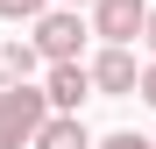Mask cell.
<instances>
[{
    "label": "cell",
    "instance_id": "9",
    "mask_svg": "<svg viewBox=\"0 0 156 149\" xmlns=\"http://www.w3.org/2000/svg\"><path fill=\"white\" fill-rule=\"evenodd\" d=\"M50 0H0V21H36Z\"/></svg>",
    "mask_w": 156,
    "mask_h": 149
},
{
    "label": "cell",
    "instance_id": "7",
    "mask_svg": "<svg viewBox=\"0 0 156 149\" xmlns=\"http://www.w3.org/2000/svg\"><path fill=\"white\" fill-rule=\"evenodd\" d=\"M29 149H92V135H85V121H78V114H50L43 128H36Z\"/></svg>",
    "mask_w": 156,
    "mask_h": 149
},
{
    "label": "cell",
    "instance_id": "4",
    "mask_svg": "<svg viewBox=\"0 0 156 149\" xmlns=\"http://www.w3.org/2000/svg\"><path fill=\"white\" fill-rule=\"evenodd\" d=\"M142 14H149V0H92V36L99 43H135L142 36Z\"/></svg>",
    "mask_w": 156,
    "mask_h": 149
},
{
    "label": "cell",
    "instance_id": "3",
    "mask_svg": "<svg viewBox=\"0 0 156 149\" xmlns=\"http://www.w3.org/2000/svg\"><path fill=\"white\" fill-rule=\"evenodd\" d=\"M85 71H92V92H107V99H128L135 78H142V64H135L128 43H99V57H92Z\"/></svg>",
    "mask_w": 156,
    "mask_h": 149
},
{
    "label": "cell",
    "instance_id": "6",
    "mask_svg": "<svg viewBox=\"0 0 156 149\" xmlns=\"http://www.w3.org/2000/svg\"><path fill=\"white\" fill-rule=\"evenodd\" d=\"M36 71H43V57H36V43H29V36L0 43V92H7V85H29Z\"/></svg>",
    "mask_w": 156,
    "mask_h": 149
},
{
    "label": "cell",
    "instance_id": "12",
    "mask_svg": "<svg viewBox=\"0 0 156 149\" xmlns=\"http://www.w3.org/2000/svg\"><path fill=\"white\" fill-rule=\"evenodd\" d=\"M57 7H92V0H57Z\"/></svg>",
    "mask_w": 156,
    "mask_h": 149
},
{
    "label": "cell",
    "instance_id": "13",
    "mask_svg": "<svg viewBox=\"0 0 156 149\" xmlns=\"http://www.w3.org/2000/svg\"><path fill=\"white\" fill-rule=\"evenodd\" d=\"M149 142H156V135H149Z\"/></svg>",
    "mask_w": 156,
    "mask_h": 149
},
{
    "label": "cell",
    "instance_id": "2",
    "mask_svg": "<svg viewBox=\"0 0 156 149\" xmlns=\"http://www.w3.org/2000/svg\"><path fill=\"white\" fill-rule=\"evenodd\" d=\"M43 121H50V99H43V85H36V78L0 92V149H29Z\"/></svg>",
    "mask_w": 156,
    "mask_h": 149
},
{
    "label": "cell",
    "instance_id": "11",
    "mask_svg": "<svg viewBox=\"0 0 156 149\" xmlns=\"http://www.w3.org/2000/svg\"><path fill=\"white\" fill-rule=\"evenodd\" d=\"M142 43H149V57H156V0H149V14H142Z\"/></svg>",
    "mask_w": 156,
    "mask_h": 149
},
{
    "label": "cell",
    "instance_id": "1",
    "mask_svg": "<svg viewBox=\"0 0 156 149\" xmlns=\"http://www.w3.org/2000/svg\"><path fill=\"white\" fill-rule=\"evenodd\" d=\"M29 29H36L29 43H36V57H43V64H85V36H92V21L78 14V7H57V0H50Z\"/></svg>",
    "mask_w": 156,
    "mask_h": 149
},
{
    "label": "cell",
    "instance_id": "8",
    "mask_svg": "<svg viewBox=\"0 0 156 149\" xmlns=\"http://www.w3.org/2000/svg\"><path fill=\"white\" fill-rule=\"evenodd\" d=\"M92 149H156V142H149V135H135V128H114V135H99Z\"/></svg>",
    "mask_w": 156,
    "mask_h": 149
},
{
    "label": "cell",
    "instance_id": "10",
    "mask_svg": "<svg viewBox=\"0 0 156 149\" xmlns=\"http://www.w3.org/2000/svg\"><path fill=\"white\" fill-rule=\"evenodd\" d=\"M135 92H142V99H149V107H156V57L142 64V78H135Z\"/></svg>",
    "mask_w": 156,
    "mask_h": 149
},
{
    "label": "cell",
    "instance_id": "5",
    "mask_svg": "<svg viewBox=\"0 0 156 149\" xmlns=\"http://www.w3.org/2000/svg\"><path fill=\"white\" fill-rule=\"evenodd\" d=\"M43 99H50V114H78L92 99V71L85 64H43Z\"/></svg>",
    "mask_w": 156,
    "mask_h": 149
}]
</instances>
